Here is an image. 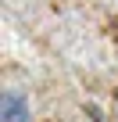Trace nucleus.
<instances>
[{"instance_id":"obj_1","label":"nucleus","mask_w":118,"mask_h":122,"mask_svg":"<svg viewBox=\"0 0 118 122\" xmlns=\"http://www.w3.org/2000/svg\"><path fill=\"white\" fill-rule=\"evenodd\" d=\"M0 122H32L29 101L18 90H4V97H0Z\"/></svg>"}]
</instances>
